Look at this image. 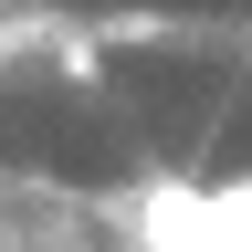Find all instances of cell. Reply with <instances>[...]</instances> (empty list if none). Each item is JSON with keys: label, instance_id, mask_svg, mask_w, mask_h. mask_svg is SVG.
I'll return each mask as SVG.
<instances>
[{"label": "cell", "instance_id": "cell-1", "mask_svg": "<svg viewBox=\"0 0 252 252\" xmlns=\"http://www.w3.org/2000/svg\"><path fill=\"white\" fill-rule=\"evenodd\" d=\"M11 189H21V179H11V158H0V210H11Z\"/></svg>", "mask_w": 252, "mask_h": 252}]
</instances>
